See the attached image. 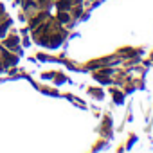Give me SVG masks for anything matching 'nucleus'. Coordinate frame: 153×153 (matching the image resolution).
<instances>
[{
  "instance_id": "f257e3e1",
  "label": "nucleus",
  "mask_w": 153,
  "mask_h": 153,
  "mask_svg": "<svg viewBox=\"0 0 153 153\" xmlns=\"http://www.w3.org/2000/svg\"><path fill=\"white\" fill-rule=\"evenodd\" d=\"M87 0H20L22 18L33 43L45 51L63 47L83 16Z\"/></svg>"
},
{
  "instance_id": "f03ea898",
  "label": "nucleus",
  "mask_w": 153,
  "mask_h": 153,
  "mask_svg": "<svg viewBox=\"0 0 153 153\" xmlns=\"http://www.w3.org/2000/svg\"><path fill=\"white\" fill-rule=\"evenodd\" d=\"M24 58V45L15 13L7 0H0V76L15 68Z\"/></svg>"
}]
</instances>
